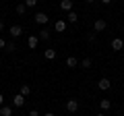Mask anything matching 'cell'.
Instances as JSON below:
<instances>
[{
	"instance_id": "obj_1",
	"label": "cell",
	"mask_w": 124,
	"mask_h": 116,
	"mask_svg": "<svg viewBox=\"0 0 124 116\" xmlns=\"http://www.w3.org/2000/svg\"><path fill=\"white\" fill-rule=\"evenodd\" d=\"M54 29H56L58 33H64V31H66V29H68V23L64 21V19H58V21L54 23Z\"/></svg>"
},
{
	"instance_id": "obj_2",
	"label": "cell",
	"mask_w": 124,
	"mask_h": 116,
	"mask_svg": "<svg viewBox=\"0 0 124 116\" xmlns=\"http://www.w3.org/2000/svg\"><path fill=\"white\" fill-rule=\"evenodd\" d=\"M106 27H108V23L103 21V19H97V21L93 23V31H95V33H101Z\"/></svg>"
},
{
	"instance_id": "obj_3",
	"label": "cell",
	"mask_w": 124,
	"mask_h": 116,
	"mask_svg": "<svg viewBox=\"0 0 124 116\" xmlns=\"http://www.w3.org/2000/svg\"><path fill=\"white\" fill-rule=\"evenodd\" d=\"M97 87H99V89H103V91H108L112 87V81L108 79V77H101V79L97 81Z\"/></svg>"
},
{
	"instance_id": "obj_4",
	"label": "cell",
	"mask_w": 124,
	"mask_h": 116,
	"mask_svg": "<svg viewBox=\"0 0 124 116\" xmlns=\"http://www.w3.org/2000/svg\"><path fill=\"white\" fill-rule=\"evenodd\" d=\"M66 110L70 112V114H72V112H77V110H79V99L70 98V99H68V102H66Z\"/></svg>"
},
{
	"instance_id": "obj_5",
	"label": "cell",
	"mask_w": 124,
	"mask_h": 116,
	"mask_svg": "<svg viewBox=\"0 0 124 116\" xmlns=\"http://www.w3.org/2000/svg\"><path fill=\"white\" fill-rule=\"evenodd\" d=\"M122 48H124V40H120V37H114V40H112V50H114V52H120Z\"/></svg>"
},
{
	"instance_id": "obj_6",
	"label": "cell",
	"mask_w": 124,
	"mask_h": 116,
	"mask_svg": "<svg viewBox=\"0 0 124 116\" xmlns=\"http://www.w3.org/2000/svg\"><path fill=\"white\" fill-rule=\"evenodd\" d=\"M48 21H50V17H48L46 13H37V15H35V23H39V25H46Z\"/></svg>"
},
{
	"instance_id": "obj_7",
	"label": "cell",
	"mask_w": 124,
	"mask_h": 116,
	"mask_svg": "<svg viewBox=\"0 0 124 116\" xmlns=\"http://www.w3.org/2000/svg\"><path fill=\"white\" fill-rule=\"evenodd\" d=\"M60 8L64 13H70L72 10V0H60Z\"/></svg>"
},
{
	"instance_id": "obj_8",
	"label": "cell",
	"mask_w": 124,
	"mask_h": 116,
	"mask_svg": "<svg viewBox=\"0 0 124 116\" xmlns=\"http://www.w3.org/2000/svg\"><path fill=\"white\" fill-rule=\"evenodd\" d=\"M13 104H15V106H17V108H21V106H25V95H21V93H17V95H15V98H13Z\"/></svg>"
},
{
	"instance_id": "obj_9",
	"label": "cell",
	"mask_w": 124,
	"mask_h": 116,
	"mask_svg": "<svg viewBox=\"0 0 124 116\" xmlns=\"http://www.w3.org/2000/svg\"><path fill=\"white\" fill-rule=\"evenodd\" d=\"M66 66H68V68H77V66H79V58L68 56V58H66Z\"/></svg>"
},
{
	"instance_id": "obj_10",
	"label": "cell",
	"mask_w": 124,
	"mask_h": 116,
	"mask_svg": "<svg viewBox=\"0 0 124 116\" xmlns=\"http://www.w3.org/2000/svg\"><path fill=\"white\" fill-rule=\"evenodd\" d=\"M10 35H13V37L23 35V27L21 25H13V27H10Z\"/></svg>"
},
{
	"instance_id": "obj_11",
	"label": "cell",
	"mask_w": 124,
	"mask_h": 116,
	"mask_svg": "<svg viewBox=\"0 0 124 116\" xmlns=\"http://www.w3.org/2000/svg\"><path fill=\"white\" fill-rule=\"evenodd\" d=\"M37 41H39V37H37V35H29V40H27V46H29L31 50H35V48H37Z\"/></svg>"
},
{
	"instance_id": "obj_12",
	"label": "cell",
	"mask_w": 124,
	"mask_h": 116,
	"mask_svg": "<svg viewBox=\"0 0 124 116\" xmlns=\"http://www.w3.org/2000/svg\"><path fill=\"white\" fill-rule=\"evenodd\" d=\"M91 64H93V60L87 56V58H83V60L79 62V66H81V68H91Z\"/></svg>"
},
{
	"instance_id": "obj_13",
	"label": "cell",
	"mask_w": 124,
	"mask_h": 116,
	"mask_svg": "<svg viewBox=\"0 0 124 116\" xmlns=\"http://www.w3.org/2000/svg\"><path fill=\"white\" fill-rule=\"evenodd\" d=\"M37 37L44 40V41H48L50 40V31H48V29H39V31H37Z\"/></svg>"
},
{
	"instance_id": "obj_14",
	"label": "cell",
	"mask_w": 124,
	"mask_h": 116,
	"mask_svg": "<svg viewBox=\"0 0 124 116\" xmlns=\"http://www.w3.org/2000/svg\"><path fill=\"white\" fill-rule=\"evenodd\" d=\"M77 21H79V15H77L75 10H70V13L66 15V23H77Z\"/></svg>"
},
{
	"instance_id": "obj_15",
	"label": "cell",
	"mask_w": 124,
	"mask_h": 116,
	"mask_svg": "<svg viewBox=\"0 0 124 116\" xmlns=\"http://www.w3.org/2000/svg\"><path fill=\"white\" fill-rule=\"evenodd\" d=\"M10 114H13L10 106H0V116H10Z\"/></svg>"
},
{
	"instance_id": "obj_16",
	"label": "cell",
	"mask_w": 124,
	"mask_h": 116,
	"mask_svg": "<svg viewBox=\"0 0 124 116\" xmlns=\"http://www.w3.org/2000/svg\"><path fill=\"white\" fill-rule=\"evenodd\" d=\"M19 93H21V95H25V98H27V95H29L31 93V87H29V85H21V91H19Z\"/></svg>"
},
{
	"instance_id": "obj_17",
	"label": "cell",
	"mask_w": 124,
	"mask_h": 116,
	"mask_svg": "<svg viewBox=\"0 0 124 116\" xmlns=\"http://www.w3.org/2000/svg\"><path fill=\"white\" fill-rule=\"evenodd\" d=\"M99 106H101V110H110V108H112V99H101Z\"/></svg>"
},
{
	"instance_id": "obj_18",
	"label": "cell",
	"mask_w": 124,
	"mask_h": 116,
	"mask_svg": "<svg viewBox=\"0 0 124 116\" xmlns=\"http://www.w3.org/2000/svg\"><path fill=\"white\" fill-rule=\"evenodd\" d=\"M54 58H56V50H46V60H54Z\"/></svg>"
},
{
	"instance_id": "obj_19",
	"label": "cell",
	"mask_w": 124,
	"mask_h": 116,
	"mask_svg": "<svg viewBox=\"0 0 124 116\" xmlns=\"http://www.w3.org/2000/svg\"><path fill=\"white\" fill-rule=\"evenodd\" d=\"M15 10H17V15H25V13H27L25 2H23V4H17V8H15Z\"/></svg>"
},
{
	"instance_id": "obj_20",
	"label": "cell",
	"mask_w": 124,
	"mask_h": 116,
	"mask_svg": "<svg viewBox=\"0 0 124 116\" xmlns=\"http://www.w3.org/2000/svg\"><path fill=\"white\" fill-rule=\"evenodd\" d=\"M4 50H6V52H17V46L10 41V44H6V48H4Z\"/></svg>"
},
{
	"instance_id": "obj_21",
	"label": "cell",
	"mask_w": 124,
	"mask_h": 116,
	"mask_svg": "<svg viewBox=\"0 0 124 116\" xmlns=\"http://www.w3.org/2000/svg\"><path fill=\"white\" fill-rule=\"evenodd\" d=\"M35 4H37V0H25V6H29V8H33Z\"/></svg>"
},
{
	"instance_id": "obj_22",
	"label": "cell",
	"mask_w": 124,
	"mask_h": 116,
	"mask_svg": "<svg viewBox=\"0 0 124 116\" xmlns=\"http://www.w3.org/2000/svg\"><path fill=\"white\" fill-rule=\"evenodd\" d=\"M95 35H97L95 31H93V33H89V35H87V40H89V41H95Z\"/></svg>"
},
{
	"instance_id": "obj_23",
	"label": "cell",
	"mask_w": 124,
	"mask_h": 116,
	"mask_svg": "<svg viewBox=\"0 0 124 116\" xmlns=\"http://www.w3.org/2000/svg\"><path fill=\"white\" fill-rule=\"evenodd\" d=\"M2 48H6V41L2 40V37H0V50H2Z\"/></svg>"
},
{
	"instance_id": "obj_24",
	"label": "cell",
	"mask_w": 124,
	"mask_h": 116,
	"mask_svg": "<svg viewBox=\"0 0 124 116\" xmlns=\"http://www.w3.org/2000/svg\"><path fill=\"white\" fill-rule=\"evenodd\" d=\"M29 116H39V112H37V110H31V112H29Z\"/></svg>"
},
{
	"instance_id": "obj_25",
	"label": "cell",
	"mask_w": 124,
	"mask_h": 116,
	"mask_svg": "<svg viewBox=\"0 0 124 116\" xmlns=\"http://www.w3.org/2000/svg\"><path fill=\"white\" fill-rule=\"evenodd\" d=\"M0 106H4V95L0 93Z\"/></svg>"
},
{
	"instance_id": "obj_26",
	"label": "cell",
	"mask_w": 124,
	"mask_h": 116,
	"mask_svg": "<svg viewBox=\"0 0 124 116\" xmlns=\"http://www.w3.org/2000/svg\"><path fill=\"white\" fill-rule=\"evenodd\" d=\"M99 2H103V4H112L114 0H99Z\"/></svg>"
},
{
	"instance_id": "obj_27",
	"label": "cell",
	"mask_w": 124,
	"mask_h": 116,
	"mask_svg": "<svg viewBox=\"0 0 124 116\" xmlns=\"http://www.w3.org/2000/svg\"><path fill=\"white\" fill-rule=\"evenodd\" d=\"M2 29H4V21H2V19H0V31H2Z\"/></svg>"
},
{
	"instance_id": "obj_28",
	"label": "cell",
	"mask_w": 124,
	"mask_h": 116,
	"mask_svg": "<svg viewBox=\"0 0 124 116\" xmlns=\"http://www.w3.org/2000/svg\"><path fill=\"white\" fill-rule=\"evenodd\" d=\"M44 116H56V114H54V112H46Z\"/></svg>"
},
{
	"instance_id": "obj_29",
	"label": "cell",
	"mask_w": 124,
	"mask_h": 116,
	"mask_svg": "<svg viewBox=\"0 0 124 116\" xmlns=\"http://www.w3.org/2000/svg\"><path fill=\"white\" fill-rule=\"evenodd\" d=\"M87 2H95V0H87Z\"/></svg>"
},
{
	"instance_id": "obj_30",
	"label": "cell",
	"mask_w": 124,
	"mask_h": 116,
	"mask_svg": "<svg viewBox=\"0 0 124 116\" xmlns=\"http://www.w3.org/2000/svg\"><path fill=\"white\" fill-rule=\"evenodd\" d=\"M95 116H103V114H95Z\"/></svg>"
},
{
	"instance_id": "obj_31",
	"label": "cell",
	"mask_w": 124,
	"mask_h": 116,
	"mask_svg": "<svg viewBox=\"0 0 124 116\" xmlns=\"http://www.w3.org/2000/svg\"><path fill=\"white\" fill-rule=\"evenodd\" d=\"M122 40H124V31H122Z\"/></svg>"
}]
</instances>
